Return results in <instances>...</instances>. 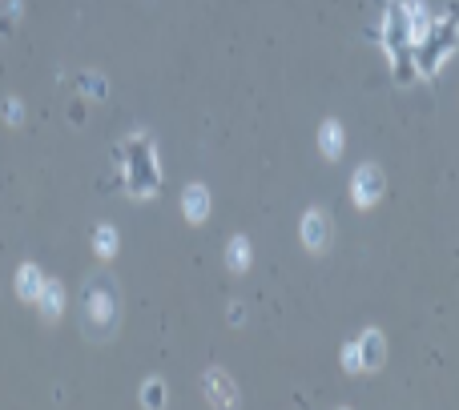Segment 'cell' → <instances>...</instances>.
<instances>
[{
	"label": "cell",
	"mask_w": 459,
	"mask_h": 410,
	"mask_svg": "<svg viewBox=\"0 0 459 410\" xmlns=\"http://www.w3.org/2000/svg\"><path fill=\"white\" fill-rule=\"evenodd\" d=\"M117 318V290L109 278H93L85 286V330L89 334H105Z\"/></svg>",
	"instance_id": "obj_1"
},
{
	"label": "cell",
	"mask_w": 459,
	"mask_h": 410,
	"mask_svg": "<svg viewBox=\"0 0 459 410\" xmlns=\"http://www.w3.org/2000/svg\"><path fill=\"white\" fill-rule=\"evenodd\" d=\"M383 193V173H379L375 165H367L355 173V201H375Z\"/></svg>",
	"instance_id": "obj_2"
},
{
	"label": "cell",
	"mask_w": 459,
	"mask_h": 410,
	"mask_svg": "<svg viewBox=\"0 0 459 410\" xmlns=\"http://www.w3.org/2000/svg\"><path fill=\"white\" fill-rule=\"evenodd\" d=\"M302 237H306V246H311V249H323V246H327V237H330V226H327V217L318 214V210H311V217H306V226H302Z\"/></svg>",
	"instance_id": "obj_3"
},
{
	"label": "cell",
	"mask_w": 459,
	"mask_h": 410,
	"mask_svg": "<svg viewBox=\"0 0 459 410\" xmlns=\"http://www.w3.org/2000/svg\"><path fill=\"white\" fill-rule=\"evenodd\" d=\"M181 205H185V217H190V221H202V217H206V210H210V197H206V189L190 185V189H185V197H181Z\"/></svg>",
	"instance_id": "obj_4"
},
{
	"label": "cell",
	"mask_w": 459,
	"mask_h": 410,
	"mask_svg": "<svg viewBox=\"0 0 459 410\" xmlns=\"http://www.w3.org/2000/svg\"><path fill=\"white\" fill-rule=\"evenodd\" d=\"M17 290H20V298H29V302H33V298H41V290H45V281H41V274H36L33 265H20V274H17Z\"/></svg>",
	"instance_id": "obj_5"
},
{
	"label": "cell",
	"mask_w": 459,
	"mask_h": 410,
	"mask_svg": "<svg viewBox=\"0 0 459 410\" xmlns=\"http://www.w3.org/2000/svg\"><path fill=\"white\" fill-rule=\"evenodd\" d=\"M318 141H323V153H327V157H339V153H343V129H339L334 121H327V125H323Z\"/></svg>",
	"instance_id": "obj_6"
},
{
	"label": "cell",
	"mask_w": 459,
	"mask_h": 410,
	"mask_svg": "<svg viewBox=\"0 0 459 410\" xmlns=\"http://www.w3.org/2000/svg\"><path fill=\"white\" fill-rule=\"evenodd\" d=\"M359 350H362V366H379V362H383V338H379L375 330L359 342Z\"/></svg>",
	"instance_id": "obj_7"
},
{
	"label": "cell",
	"mask_w": 459,
	"mask_h": 410,
	"mask_svg": "<svg viewBox=\"0 0 459 410\" xmlns=\"http://www.w3.org/2000/svg\"><path fill=\"white\" fill-rule=\"evenodd\" d=\"M210 394H213V402H230L234 398V386H222V378H218V370L210 374Z\"/></svg>",
	"instance_id": "obj_8"
},
{
	"label": "cell",
	"mask_w": 459,
	"mask_h": 410,
	"mask_svg": "<svg viewBox=\"0 0 459 410\" xmlns=\"http://www.w3.org/2000/svg\"><path fill=\"white\" fill-rule=\"evenodd\" d=\"M41 294H45V314L52 318V314L61 310V286H45Z\"/></svg>",
	"instance_id": "obj_9"
},
{
	"label": "cell",
	"mask_w": 459,
	"mask_h": 410,
	"mask_svg": "<svg viewBox=\"0 0 459 410\" xmlns=\"http://www.w3.org/2000/svg\"><path fill=\"white\" fill-rule=\"evenodd\" d=\"M230 262L238 265V270H242V265L250 262V246H246V242H242V237H238V242L230 246Z\"/></svg>",
	"instance_id": "obj_10"
},
{
	"label": "cell",
	"mask_w": 459,
	"mask_h": 410,
	"mask_svg": "<svg viewBox=\"0 0 459 410\" xmlns=\"http://www.w3.org/2000/svg\"><path fill=\"white\" fill-rule=\"evenodd\" d=\"M343 362H346V370H362V350H359V342H351V346H346Z\"/></svg>",
	"instance_id": "obj_11"
},
{
	"label": "cell",
	"mask_w": 459,
	"mask_h": 410,
	"mask_svg": "<svg viewBox=\"0 0 459 410\" xmlns=\"http://www.w3.org/2000/svg\"><path fill=\"white\" fill-rule=\"evenodd\" d=\"M97 249H101V254H113V230H101L97 233Z\"/></svg>",
	"instance_id": "obj_12"
},
{
	"label": "cell",
	"mask_w": 459,
	"mask_h": 410,
	"mask_svg": "<svg viewBox=\"0 0 459 410\" xmlns=\"http://www.w3.org/2000/svg\"><path fill=\"white\" fill-rule=\"evenodd\" d=\"M157 398H162V386L153 382V386H149V390H146V402H157Z\"/></svg>",
	"instance_id": "obj_13"
}]
</instances>
